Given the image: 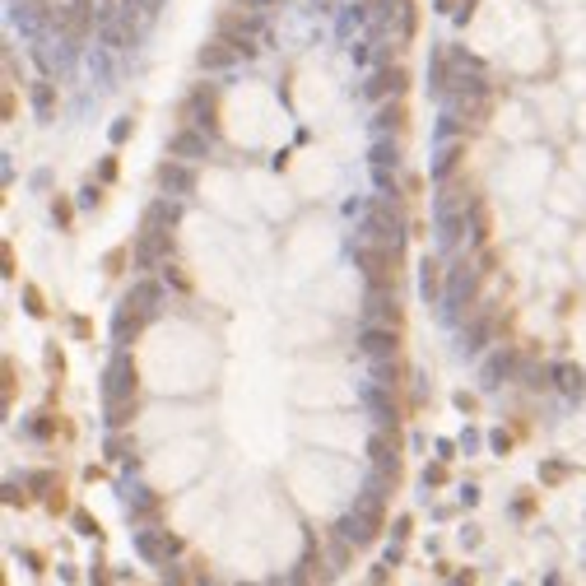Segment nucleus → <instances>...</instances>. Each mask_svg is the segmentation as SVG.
I'll return each mask as SVG.
<instances>
[{"label":"nucleus","mask_w":586,"mask_h":586,"mask_svg":"<svg viewBox=\"0 0 586 586\" xmlns=\"http://www.w3.org/2000/svg\"><path fill=\"white\" fill-rule=\"evenodd\" d=\"M382 526H386V494L372 484V489H363V498L354 503V512H349V517H340L335 535L354 540L358 549H368V544L382 535Z\"/></svg>","instance_id":"f257e3e1"},{"label":"nucleus","mask_w":586,"mask_h":586,"mask_svg":"<svg viewBox=\"0 0 586 586\" xmlns=\"http://www.w3.org/2000/svg\"><path fill=\"white\" fill-rule=\"evenodd\" d=\"M354 265L363 284L368 289H396V279H401V247H386V242H354Z\"/></svg>","instance_id":"f03ea898"},{"label":"nucleus","mask_w":586,"mask_h":586,"mask_svg":"<svg viewBox=\"0 0 586 586\" xmlns=\"http://www.w3.org/2000/svg\"><path fill=\"white\" fill-rule=\"evenodd\" d=\"M363 237H372V242H386V247H401L405 219H401V201H396V196H377V201L368 205Z\"/></svg>","instance_id":"7ed1b4c3"},{"label":"nucleus","mask_w":586,"mask_h":586,"mask_svg":"<svg viewBox=\"0 0 586 586\" xmlns=\"http://www.w3.org/2000/svg\"><path fill=\"white\" fill-rule=\"evenodd\" d=\"M479 284H484V275H479V265H470V261H461L447 279V303H451V317L461 326L479 312Z\"/></svg>","instance_id":"20e7f679"},{"label":"nucleus","mask_w":586,"mask_h":586,"mask_svg":"<svg viewBox=\"0 0 586 586\" xmlns=\"http://www.w3.org/2000/svg\"><path fill=\"white\" fill-rule=\"evenodd\" d=\"M135 391H140L135 358H131V349H117L108 372H103V396H108V401H122V396H135Z\"/></svg>","instance_id":"39448f33"},{"label":"nucleus","mask_w":586,"mask_h":586,"mask_svg":"<svg viewBox=\"0 0 586 586\" xmlns=\"http://www.w3.org/2000/svg\"><path fill=\"white\" fill-rule=\"evenodd\" d=\"M182 122L219 135V93H215V84H196V89H191V98L182 103Z\"/></svg>","instance_id":"423d86ee"},{"label":"nucleus","mask_w":586,"mask_h":586,"mask_svg":"<svg viewBox=\"0 0 586 586\" xmlns=\"http://www.w3.org/2000/svg\"><path fill=\"white\" fill-rule=\"evenodd\" d=\"M358 349L368 358H377V363H386V358H401V326H363L358 330Z\"/></svg>","instance_id":"0eeeda50"},{"label":"nucleus","mask_w":586,"mask_h":586,"mask_svg":"<svg viewBox=\"0 0 586 586\" xmlns=\"http://www.w3.org/2000/svg\"><path fill=\"white\" fill-rule=\"evenodd\" d=\"M168 154L172 158H186V163L210 158V154H215V135L201 131V126H182V131H172V135H168Z\"/></svg>","instance_id":"6e6552de"},{"label":"nucleus","mask_w":586,"mask_h":586,"mask_svg":"<svg viewBox=\"0 0 586 586\" xmlns=\"http://www.w3.org/2000/svg\"><path fill=\"white\" fill-rule=\"evenodd\" d=\"M489 117H494V89L456 93V117H451V122L461 126V131H479V126H489Z\"/></svg>","instance_id":"1a4fd4ad"},{"label":"nucleus","mask_w":586,"mask_h":586,"mask_svg":"<svg viewBox=\"0 0 586 586\" xmlns=\"http://www.w3.org/2000/svg\"><path fill=\"white\" fill-rule=\"evenodd\" d=\"M154 182L163 186V196H177V201H182V196H191V191H196V172H191V163H186V158H163V163H158V172H154Z\"/></svg>","instance_id":"9d476101"},{"label":"nucleus","mask_w":586,"mask_h":586,"mask_svg":"<svg viewBox=\"0 0 586 586\" xmlns=\"http://www.w3.org/2000/svg\"><path fill=\"white\" fill-rule=\"evenodd\" d=\"M363 321H372V326H405V308L396 303V289H368Z\"/></svg>","instance_id":"9b49d317"},{"label":"nucleus","mask_w":586,"mask_h":586,"mask_svg":"<svg viewBox=\"0 0 586 586\" xmlns=\"http://www.w3.org/2000/svg\"><path fill=\"white\" fill-rule=\"evenodd\" d=\"M405 89H410V70H405V65H382V70L363 84V93H368L372 103H382V98H401Z\"/></svg>","instance_id":"f8f14e48"},{"label":"nucleus","mask_w":586,"mask_h":586,"mask_svg":"<svg viewBox=\"0 0 586 586\" xmlns=\"http://www.w3.org/2000/svg\"><path fill=\"white\" fill-rule=\"evenodd\" d=\"M93 24V0H70L61 15H56V33L65 42H84V33Z\"/></svg>","instance_id":"ddd939ff"},{"label":"nucleus","mask_w":586,"mask_h":586,"mask_svg":"<svg viewBox=\"0 0 586 586\" xmlns=\"http://www.w3.org/2000/svg\"><path fill=\"white\" fill-rule=\"evenodd\" d=\"M168 251H172V233L140 228V237H135V265L154 270V265H163V261H168Z\"/></svg>","instance_id":"4468645a"},{"label":"nucleus","mask_w":586,"mask_h":586,"mask_svg":"<svg viewBox=\"0 0 586 586\" xmlns=\"http://www.w3.org/2000/svg\"><path fill=\"white\" fill-rule=\"evenodd\" d=\"M237 56H242L237 42L219 33V37H210V42L201 47V56H196V61H201V70H228V65H237Z\"/></svg>","instance_id":"2eb2a0df"},{"label":"nucleus","mask_w":586,"mask_h":586,"mask_svg":"<svg viewBox=\"0 0 586 586\" xmlns=\"http://www.w3.org/2000/svg\"><path fill=\"white\" fill-rule=\"evenodd\" d=\"M144 321H149V312H140V308H131V303H122L117 308V321H112V335H117V344L122 349H131L140 340V330H144Z\"/></svg>","instance_id":"dca6fc26"},{"label":"nucleus","mask_w":586,"mask_h":586,"mask_svg":"<svg viewBox=\"0 0 586 586\" xmlns=\"http://www.w3.org/2000/svg\"><path fill=\"white\" fill-rule=\"evenodd\" d=\"M177 219H182V205H177V196H158L149 210H144V219H140V228H154V233H172L177 228Z\"/></svg>","instance_id":"f3484780"},{"label":"nucleus","mask_w":586,"mask_h":586,"mask_svg":"<svg viewBox=\"0 0 586 586\" xmlns=\"http://www.w3.org/2000/svg\"><path fill=\"white\" fill-rule=\"evenodd\" d=\"M419 293H424L428 303L447 298V270H442V261H437V256H428V261L419 265Z\"/></svg>","instance_id":"a211bd4d"},{"label":"nucleus","mask_w":586,"mask_h":586,"mask_svg":"<svg viewBox=\"0 0 586 586\" xmlns=\"http://www.w3.org/2000/svg\"><path fill=\"white\" fill-rule=\"evenodd\" d=\"M158 512H163V494H154V489H140V494L126 503V517H131L135 526H149Z\"/></svg>","instance_id":"6ab92c4d"},{"label":"nucleus","mask_w":586,"mask_h":586,"mask_svg":"<svg viewBox=\"0 0 586 586\" xmlns=\"http://www.w3.org/2000/svg\"><path fill=\"white\" fill-rule=\"evenodd\" d=\"M517 368H521V354H517V344H508V349H498V354L489 358V382H494V386L512 382Z\"/></svg>","instance_id":"aec40b11"},{"label":"nucleus","mask_w":586,"mask_h":586,"mask_svg":"<svg viewBox=\"0 0 586 586\" xmlns=\"http://www.w3.org/2000/svg\"><path fill=\"white\" fill-rule=\"evenodd\" d=\"M489 335H494V312H475V317L465 321V349L479 354V349L489 344Z\"/></svg>","instance_id":"412c9836"},{"label":"nucleus","mask_w":586,"mask_h":586,"mask_svg":"<svg viewBox=\"0 0 586 586\" xmlns=\"http://www.w3.org/2000/svg\"><path fill=\"white\" fill-rule=\"evenodd\" d=\"M158 298H163L158 279H135V284H131V293H126V303H131V308H140V312H149V317H154Z\"/></svg>","instance_id":"4be33fe9"},{"label":"nucleus","mask_w":586,"mask_h":586,"mask_svg":"<svg viewBox=\"0 0 586 586\" xmlns=\"http://www.w3.org/2000/svg\"><path fill=\"white\" fill-rule=\"evenodd\" d=\"M489 237H494V215H489V205L475 196V205H470V242H475V247H489Z\"/></svg>","instance_id":"5701e85b"},{"label":"nucleus","mask_w":586,"mask_h":586,"mask_svg":"<svg viewBox=\"0 0 586 586\" xmlns=\"http://www.w3.org/2000/svg\"><path fill=\"white\" fill-rule=\"evenodd\" d=\"M554 386L563 391V396H572V401H577V396L586 391V372L577 368V363H554Z\"/></svg>","instance_id":"b1692460"},{"label":"nucleus","mask_w":586,"mask_h":586,"mask_svg":"<svg viewBox=\"0 0 586 586\" xmlns=\"http://www.w3.org/2000/svg\"><path fill=\"white\" fill-rule=\"evenodd\" d=\"M103 451H108L112 461L131 465V470L140 465V456H135V437H126V428H112V433H108V447H103Z\"/></svg>","instance_id":"393cba45"},{"label":"nucleus","mask_w":586,"mask_h":586,"mask_svg":"<svg viewBox=\"0 0 586 586\" xmlns=\"http://www.w3.org/2000/svg\"><path fill=\"white\" fill-rule=\"evenodd\" d=\"M140 415V396H122V401H108V428H131Z\"/></svg>","instance_id":"a878e982"},{"label":"nucleus","mask_w":586,"mask_h":586,"mask_svg":"<svg viewBox=\"0 0 586 586\" xmlns=\"http://www.w3.org/2000/svg\"><path fill=\"white\" fill-rule=\"evenodd\" d=\"M140 554L149 563H168V530H140Z\"/></svg>","instance_id":"bb28decb"},{"label":"nucleus","mask_w":586,"mask_h":586,"mask_svg":"<svg viewBox=\"0 0 586 586\" xmlns=\"http://www.w3.org/2000/svg\"><path fill=\"white\" fill-rule=\"evenodd\" d=\"M15 396H19V368H15V358H5L0 363V405H5V415H10Z\"/></svg>","instance_id":"cd10ccee"},{"label":"nucleus","mask_w":586,"mask_h":586,"mask_svg":"<svg viewBox=\"0 0 586 586\" xmlns=\"http://www.w3.org/2000/svg\"><path fill=\"white\" fill-rule=\"evenodd\" d=\"M461 163H465V144H447L442 158H437V172H433V177H437V182H447V177L461 172Z\"/></svg>","instance_id":"c85d7f7f"},{"label":"nucleus","mask_w":586,"mask_h":586,"mask_svg":"<svg viewBox=\"0 0 586 586\" xmlns=\"http://www.w3.org/2000/svg\"><path fill=\"white\" fill-rule=\"evenodd\" d=\"M312 577H317V582H326V577H330V568H326L321 549H308V558H303V568L293 572V582H312Z\"/></svg>","instance_id":"c756f323"},{"label":"nucleus","mask_w":586,"mask_h":586,"mask_svg":"<svg viewBox=\"0 0 586 586\" xmlns=\"http://www.w3.org/2000/svg\"><path fill=\"white\" fill-rule=\"evenodd\" d=\"M377 126H382V131H405V126H410V112H405L401 98H396V103H386V108L377 112Z\"/></svg>","instance_id":"7c9ffc66"},{"label":"nucleus","mask_w":586,"mask_h":586,"mask_svg":"<svg viewBox=\"0 0 586 586\" xmlns=\"http://www.w3.org/2000/svg\"><path fill=\"white\" fill-rule=\"evenodd\" d=\"M131 261H135V247L126 242V247H112L108 256H103V270H108V275L117 279V275H126V265H131Z\"/></svg>","instance_id":"2f4dec72"},{"label":"nucleus","mask_w":586,"mask_h":586,"mask_svg":"<svg viewBox=\"0 0 586 586\" xmlns=\"http://www.w3.org/2000/svg\"><path fill=\"white\" fill-rule=\"evenodd\" d=\"M24 484H28V494H51V489H56V484H61V479L51 475V470H28V475H24Z\"/></svg>","instance_id":"473e14b6"},{"label":"nucleus","mask_w":586,"mask_h":586,"mask_svg":"<svg viewBox=\"0 0 586 586\" xmlns=\"http://www.w3.org/2000/svg\"><path fill=\"white\" fill-rule=\"evenodd\" d=\"M568 475H572L568 461H544V465H540V484H549V489H558Z\"/></svg>","instance_id":"72a5a7b5"},{"label":"nucleus","mask_w":586,"mask_h":586,"mask_svg":"<svg viewBox=\"0 0 586 586\" xmlns=\"http://www.w3.org/2000/svg\"><path fill=\"white\" fill-rule=\"evenodd\" d=\"M51 219L61 224V233H70L75 228V205L65 201V196H56V201H51Z\"/></svg>","instance_id":"f704fd0d"},{"label":"nucleus","mask_w":586,"mask_h":586,"mask_svg":"<svg viewBox=\"0 0 586 586\" xmlns=\"http://www.w3.org/2000/svg\"><path fill=\"white\" fill-rule=\"evenodd\" d=\"M24 312H28V317H47V298H42L37 284H24Z\"/></svg>","instance_id":"c9c22d12"},{"label":"nucleus","mask_w":586,"mask_h":586,"mask_svg":"<svg viewBox=\"0 0 586 586\" xmlns=\"http://www.w3.org/2000/svg\"><path fill=\"white\" fill-rule=\"evenodd\" d=\"M75 530H79V535H89V540H103V526H98V517H93V512H84V508L75 512Z\"/></svg>","instance_id":"e433bc0d"},{"label":"nucleus","mask_w":586,"mask_h":586,"mask_svg":"<svg viewBox=\"0 0 586 586\" xmlns=\"http://www.w3.org/2000/svg\"><path fill=\"white\" fill-rule=\"evenodd\" d=\"M33 108L42 112V117H51V108H56V89H51V84H37V89H33Z\"/></svg>","instance_id":"4c0bfd02"},{"label":"nucleus","mask_w":586,"mask_h":586,"mask_svg":"<svg viewBox=\"0 0 586 586\" xmlns=\"http://www.w3.org/2000/svg\"><path fill=\"white\" fill-rule=\"evenodd\" d=\"M526 386H530V391H549V386H554V368H530L526 372Z\"/></svg>","instance_id":"58836bf2"},{"label":"nucleus","mask_w":586,"mask_h":586,"mask_svg":"<svg viewBox=\"0 0 586 586\" xmlns=\"http://www.w3.org/2000/svg\"><path fill=\"white\" fill-rule=\"evenodd\" d=\"M535 512H540V494H530V489H526V494L517 498V517H521V521H530Z\"/></svg>","instance_id":"ea45409f"},{"label":"nucleus","mask_w":586,"mask_h":586,"mask_svg":"<svg viewBox=\"0 0 586 586\" xmlns=\"http://www.w3.org/2000/svg\"><path fill=\"white\" fill-rule=\"evenodd\" d=\"M5 508H28V484H5Z\"/></svg>","instance_id":"a19ab883"},{"label":"nucleus","mask_w":586,"mask_h":586,"mask_svg":"<svg viewBox=\"0 0 586 586\" xmlns=\"http://www.w3.org/2000/svg\"><path fill=\"white\" fill-rule=\"evenodd\" d=\"M65 508H70V498H65V489H61V484H56V489L47 494V512H51V517H61Z\"/></svg>","instance_id":"79ce46f5"},{"label":"nucleus","mask_w":586,"mask_h":586,"mask_svg":"<svg viewBox=\"0 0 586 586\" xmlns=\"http://www.w3.org/2000/svg\"><path fill=\"white\" fill-rule=\"evenodd\" d=\"M28 428H33V437H56V419H51V415H37Z\"/></svg>","instance_id":"37998d69"},{"label":"nucleus","mask_w":586,"mask_h":586,"mask_svg":"<svg viewBox=\"0 0 586 586\" xmlns=\"http://www.w3.org/2000/svg\"><path fill=\"white\" fill-rule=\"evenodd\" d=\"M424 479H428L433 489H442V484H447V479H451V470H447V461H437V465H428V470H424Z\"/></svg>","instance_id":"c03bdc74"},{"label":"nucleus","mask_w":586,"mask_h":586,"mask_svg":"<svg viewBox=\"0 0 586 586\" xmlns=\"http://www.w3.org/2000/svg\"><path fill=\"white\" fill-rule=\"evenodd\" d=\"M386 163L396 168V144H377L372 149V168H386Z\"/></svg>","instance_id":"a18cd8bd"},{"label":"nucleus","mask_w":586,"mask_h":586,"mask_svg":"<svg viewBox=\"0 0 586 586\" xmlns=\"http://www.w3.org/2000/svg\"><path fill=\"white\" fill-rule=\"evenodd\" d=\"M131 135H135V122H131V117H122V122L112 126V144H126Z\"/></svg>","instance_id":"49530a36"},{"label":"nucleus","mask_w":586,"mask_h":586,"mask_svg":"<svg viewBox=\"0 0 586 586\" xmlns=\"http://www.w3.org/2000/svg\"><path fill=\"white\" fill-rule=\"evenodd\" d=\"M0 265H5V270H0L5 279H19V270H15V247H10V242L0 247Z\"/></svg>","instance_id":"de8ad7c7"},{"label":"nucleus","mask_w":586,"mask_h":586,"mask_svg":"<svg viewBox=\"0 0 586 586\" xmlns=\"http://www.w3.org/2000/svg\"><path fill=\"white\" fill-rule=\"evenodd\" d=\"M456 410H461V415H479V396H470V391H456Z\"/></svg>","instance_id":"09e8293b"},{"label":"nucleus","mask_w":586,"mask_h":586,"mask_svg":"<svg viewBox=\"0 0 586 586\" xmlns=\"http://www.w3.org/2000/svg\"><path fill=\"white\" fill-rule=\"evenodd\" d=\"M79 201H84V205H89V210H98V205H103V186H84V191H79Z\"/></svg>","instance_id":"8fccbe9b"},{"label":"nucleus","mask_w":586,"mask_h":586,"mask_svg":"<svg viewBox=\"0 0 586 586\" xmlns=\"http://www.w3.org/2000/svg\"><path fill=\"white\" fill-rule=\"evenodd\" d=\"M15 108H19L15 89H5V98H0V117H5V122H15Z\"/></svg>","instance_id":"3c124183"},{"label":"nucleus","mask_w":586,"mask_h":586,"mask_svg":"<svg viewBox=\"0 0 586 586\" xmlns=\"http://www.w3.org/2000/svg\"><path fill=\"white\" fill-rule=\"evenodd\" d=\"M117 168H122L117 154H108V158H103V168H98V177H103V182H117Z\"/></svg>","instance_id":"603ef678"},{"label":"nucleus","mask_w":586,"mask_h":586,"mask_svg":"<svg viewBox=\"0 0 586 586\" xmlns=\"http://www.w3.org/2000/svg\"><path fill=\"white\" fill-rule=\"evenodd\" d=\"M489 442H494V451H498V456H508V451H512V433H503V428H498L494 437H489Z\"/></svg>","instance_id":"864d4df0"},{"label":"nucleus","mask_w":586,"mask_h":586,"mask_svg":"<svg viewBox=\"0 0 586 586\" xmlns=\"http://www.w3.org/2000/svg\"><path fill=\"white\" fill-rule=\"evenodd\" d=\"M494 270H498V251H484V256H479V275L489 279Z\"/></svg>","instance_id":"5fc2aeb1"},{"label":"nucleus","mask_w":586,"mask_h":586,"mask_svg":"<svg viewBox=\"0 0 586 586\" xmlns=\"http://www.w3.org/2000/svg\"><path fill=\"white\" fill-rule=\"evenodd\" d=\"M47 368L56 372V377H61V372H65V358H61V349H47Z\"/></svg>","instance_id":"6e6d98bb"},{"label":"nucleus","mask_w":586,"mask_h":586,"mask_svg":"<svg viewBox=\"0 0 586 586\" xmlns=\"http://www.w3.org/2000/svg\"><path fill=\"white\" fill-rule=\"evenodd\" d=\"M410 535H415V517H401L396 521V540H410Z\"/></svg>","instance_id":"4d7b16f0"},{"label":"nucleus","mask_w":586,"mask_h":586,"mask_svg":"<svg viewBox=\"0 0 586 586\" xmlns=\"http://www.w3.org/2000/svg\"><path fill=\"white\" fill-rule=\"evenodd\" d=\"M163 270H168V279H172V284H177V289H191V279L182 275V265H163Z\"/></svg>","instance_id":"13d9d810"},{"label":"nucleus","mask_w":586,"mask_h":586,"mask_svg":"<svg viewBox=\"0 0 586 586\" xmlns=\"http://www.w3.org/2000/svg\"><path fill=\"white\" fill-rule=\"evenodd\" d=\"M368 582H377V586H382V582H391V563H377V568L368 572Z\"/></svg>","instance_id":"bf43d9fd"},{"label":"nucleus","mask_w":586,"mask_h":586,"mask_svg":"<svg viewBox=\"0 0 586 586\" xmlns=\"http://www.w3.org/2000/svg\"><path fill=\"white\" fill-rule=\"evenodd\" d=\"M475 5H479V0H461V10H456V19H461V24H470V19H475Z\"/></svg>","instance_id":"052dcab7"},{"label":"nucleus","mask_w":586,"mask_h":586,"mask_svg":"<svg viewBox=\"0 0 586 586\" xmlns=\"http://www.w3.org/2000/svg\"><path fill=\"white\" fill-rule=\"evenodd\" d=\"M75 335H79V340L93 335V321H89V317H75Z\"/></svg>","instance_id":"680f3d73"}]
</instances>
